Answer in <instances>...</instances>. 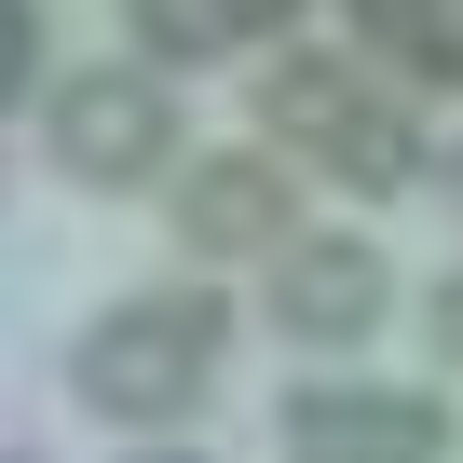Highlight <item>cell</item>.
I'll return each instance as SVG.
<instances>
[{
    "mask_svg": "<svg viewBox=\"0 0 463 463\" xmlns=\"http://www.w3.org/2000/svg\"><path fill=\"white\" fill-rule=\"evenodd\" d=\"M218 341H232V300L218 287H150V300H109L82 341H69V395L123 436L150 422H191L204 382H218Z\"/></svg>",
    "mask_w": 463,
    "mask_h": 463,
    "instance_id": "obj_1",
    "label": "cell"
},
{
    "mask_svg": "<svg viewBox=\"0 0 463 463\" xmlns=\"http://www.w3.org/2000/svg\"><path fill=\"white\" fill-rule=\"evenodd\" d=\"M42 150L82 177V191H150L177 177V96L164 69H69L42 96Z\"/></svg>",
    "mask_w": 463,
    "mask_h": 463,
    "instance_id": "obj_2",
    "label": "cell"
},
{
    "mask_svg": "<svg viewBox=\"0 0 463 463\" xmlns=\"http://www.w3.org/2000/svg\"><path fill=\"white\" fill-rule=\"evenodd\" d=\"M273 449L287 463H449L463 422L436 395H409V382H300L273 409Z\"/></svg>",
    "mask_w": 463,
    "mask_h": 463,
    "instance_id": "obj_3",
    "label": "cell"
},
{
    "mask_svg": "<svg viewBox=\"0 0 463 463\" xmlns=\"http://www.w3.org/2000/svg\"><path fill=\"white\" fill-rule=\"evenodd\" d=\"M395 314V260L368 246V232H300V246H273V327L300 354H341Z\"/></svg>",
    "mask_w": 463,
    "mask_h": 463,
    "instance_id": "obj_4",
    "label": "cell"
},
{
    "mask_svg": "<svg viewBox=\"0 0 463 463\" xmlns=\"http://www.w3.org/2000/svg\"><path fill=\"white\" fill-rule=\"evenodd\" d=\"M177 246L191 260L300 246V177H287V150H204V164H177Z\"/></svg>",
    "mask_w": 463,
    "mask_h": 463,
    "instance_id": "obj_5",
    "label": "cell"
},
{
    "mask_svg": "<svg viewBox=\"0 0 463 463\" xmlns=\"http://www.w3.org/2000/svg\"><path fill=\"white\" fill-rule=\"evenodd\" d=\"M368 96V55H273V82H260V150H327V123Z\"/></svg>",
    "mask_w": 463,
    "mask_h": 463,
    "instance_id": "obj_6",
    "label": "cell"
},
{
    "mask_svg": "<svg viewBox=\"0 0 463 463\" xmlns=\"http://www.w3.org/2000/svg\"><path fill=\"white\" fill-rule=\"evenodd\" d=\"M341 191H409V177H436V150H422V123H409V96H354L341 123H327V150H314Z\"/></svg>",
    "mask_w": 463,
    "mask_h": 463,
    "instance_id": "obj_7",
    "label": "cell"
},
{
    "mask_svg": "<svg viewBox=\"0 0 463 463\" xmlns=\"http://www.w3.org/2000/svg\"><path fill=\"white\" fill-rule=\"evenodd\" d=\"M123 28H137V69H218V55H246V14H232V0H123Z\"/></svg>",
    "mask_w": 463,
    "mask_h": 463,
    "instance_id": "obj_8",
    "label": "cell"
},
{
    "mask_svg": "<svg viewBox=\"0 0 463 463\" xmlns=\"http://www.w3.org/2000/svg\"><path fill=\"white\" fill-rule=\"evenodd\" d=\"M382 69H409L422 96H463V0H422V14H409V42H395Z\"/></svg>",
    "mask_w": 463,
    "mask_h": 463,
    "instance_id": "obj_9",
    "label": "cell"
},
{
    "mask_svg": "<svg viewBox=\"0 0 463 463\" xmlns=\"http://www.w3.org/2000/svg\"><path fill=\"white\" fill-rule=\"evenodd\" d=\"M28 69H42V0H0V96L28 109Z\"/></svg>",
    "mask_w": 463,
    "mask_h": 463,
    "instance_id": "obj_10",
    "label": "cell"
},
{
    "mask_svg": "<svg viewBox=\"0 0 463 463\" xmlns=\"http://www.w3.org/2000/svg\"><path fill=\"white\" fill-rule=\"evenodd\" d=\"M341 14H354V55H395V42H409V14H422V0H341Z\"/></svg>",
    "mask_w": 463,
    "mask_h": 463,
    "instance_id": "obj_11",
    "label": "cell"
},
{
    "mask_svg": "<svg viewBox=\"0 0 463 463\" xmlns=\"http://www.w3.org/2000/svg\"><path fill=\"white\" fill-rule=\"evenodd\" d=\"M422 341H436V368H463V273H436V300H422Z\"/></svg>",
    "mask_w": 463,
    "mask_h": 463,
    "instance_id": "obj_12",
    "label": "cell"
},
{
    "mask_svg": "<svg viewBox=\"0 0 463 463\" xmlns=\"http://www.w3.org/2000/svg\"><path fill=\"white\" fill-rule=\"evenodd\" d=\"M246 14V42H273V28H300V0H232Z\"/></svg>",
    "mask_w": 463,
    "mask_h": 463,
    "instance_id": "obj_13",
    "label": "cell"
},
{
    "mask_svg": "<svg viewBox=\"0 0 463 463\" xmlns=\"http://www.w3.org/2000/svg\"><path fill=\"white\" fill-rule=\"evenodd\" d=\"M436 191H449V204H463V137H449V150H436Z\"/></svg>",
    "mask_w": 463,
    "mask_h": 463,
    "instance_id": "obj_14",
    "label": "cell"
},
{
    "mask_svg": "<svg viewBox=\"0 0 463 463\" xmlns=\"http://www.w3.org/2000/svg\"><path fill=\"white\" fill-rule=\"evenodd\" d=\"M123 463H204V449H123Z\"/></svg>",
    "mask_w": 463,
    "mask_h": 463,
    "instance_id": "obj_15",
    "label": "cell"
},
{
    "mask_svg": "<svg viewBox=\"0 0 463 463\" xmlns=\"http://www.w3.org/2000/svg\"><path fill=\"white\" fill-rule=\"evenodd\" d=\"M14 463H42V449H14Z\"/></svg>",
    "mask_w": 463,
    "mask_h": 463,
    "instance_id": "obj_16",
    "label": "cell"
}]
</instances>
